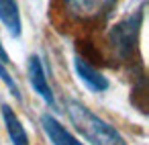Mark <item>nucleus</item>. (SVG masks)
Returning a JSON list of instances; mask_svg holds the SVG:
<instances>
[{
    "label": "nucleus",
    "instance_id": "7ed1b4c3",
    "mask_svg": "<svg viewBox=\"0 0 149 145\" xmlns=\"http://www.w3.org/2000/svg\"><path fill=\"white\" fill-rule=\"evenodd\" d=\"M27 76H29V84H31V88L35 90V94H39L41 100H43L49 108L57 110V102H55L53 90H51V86H49V82H47V74H45V68H43V61H41L39 55H31V57H29Z\"/></svg>",
    "mask_w": 149,
    "mask_h": 145
},
{
    "label": "nucleus",
    "instance_id": "39448f33",
    "mask_svg": "<svg viewBox=\"0 0 149 145\" xmlns=\"http://www.w3.org/2000/svg\"><path fill=\"white\" fill-rule=\"evenodd\" d=\"M74 70H76V74H78L80 82H82L90 92L100 94V92H106V90H108V86H110L108 78H106L100 70H96L88 59H84L82 55H76V57H74Z\"/></svg>",
    "mask_w": 149,
    "mask_h": 145
},
{
    "label": "nucleus",
    "instance_id": "6e6552de",
    "mask_svg": "<svg viewBox=\"0 0 149 145\" xmlns=\"http://www.w3.org/2000/svg\"><path fill=\"white\" fill-rule=\"evenodd\" d=\"M0 110H2V121H4V127H6V133H8L13 145H31L29 143V135H27L23 123L19 121L17 112L8 104H2Z\"/></svg>",
    "mask_w": 149,
    "mask_h": 145
},
{
    "label": "nucleus",
    "instance_id": "1a4fd4ad",
    "mask_svg": "<svg viewBox=\"0 0 149 145\" xmlns=\"http://www.w3.org/2000/svg\"><path fill=\"white\" fill-rule=\"evenodd\" d=\"M0 80L4 82V86L8 88V92L21 102L23 100V96H21V90H19V86H17V82H15V78H13V74L8 72V68L2 63V59H0Z\"/></svg>",
    "mask_w": 149,
    "mask_h": 145
},
{
    "label": "nucleus",
    "instance_id": "20e7f679",
    "mask_svg": "<svg viewBox=\"0 0 149 145\" xmlns=\"http://www.w3.org/2000/svg\"><path fill=\"white\" fill-rule=\"evenodd\" d=\"M116 0H63L72 17L82 21H94L112 10Z\"/></svg>",
    "mask_w": 149,
    "mask_h": 145
},
{
    "label": "nucleus",
    "instance_id": "423d86ee",
    "mask_svg": "<svg viewBox=\"0 0 149 145\" xmlns=\"http://www.w3.org/2000/svg\"><path fill=\"white\" fill-rule=\"evenodd\" d=\"M41 127H43L47 139L51 141V145H84V143H80L53 114H43V116H41Z\"/></svg>",
    "mask_w": 149,
    "mask_h": 145
},
{
    "label": "nucleus",
    "instance_id": "0eeeda50",
    "mask_svg": "<svg viewBox=\"0 0 149 145\" xmlns=\"http://www.w3.org/2000/svg\"><path fill=\"white\" fill-rule=\"evenodd\" d=\"M0 21L4 29L13 37L23 35V21H21V8L17 0H0Z\"/></svg>",
    "mask_w": 149,
    "mask_h": 145
},
{
    "label": "nucleus",
    "instance_id": "f257e3e1",
    "mask_svg": "<svg viewBox=\"0 0 149 145\" xmlns=\"http://www.w3.org/2000/svg\"><path fill=\"white\" fill-rule=\"evenodd\" d=\"M65 108H68V116H70L72 125L76 127V131L80 135H84L88 139V143H92V145H127L125 137L112 125H108L104 119L94 114L80 100H68Z\"/></svg>",
    "mask_w": 149,
    "mask_h": 145
},
{
    "label": "nucleus",
    "instance_id": "9d476101",
    "mask_svg": "<svg viewBox=\"0 0 149 145\" xmlns=\"http://www.w3.org/2000/svg\"><path fill=\"white\" fill-rule=\"evenodd\" d=\"M0 59H2V63H4V66H8V63H10V57H8V53L4 51V47H2V41H0Z\"/></svg>",
    "mask_w": 149,
    "mask_h": 145
},
{
    "label": "nucleus",
    "instance_id": "f03ea898",
    "mask_svg": "<svg viewBox=\"0 0 149 145\" xmlns=\"http://www.w3.org/2000/svg\"><path fill=\"white\" fill-rule=\"evenodd\" d=\"M143 19H145V4H141V8H137L131 17L123 19L110 29L108 41L120 59H129L133 55V49L137 45V39L143 27Z\"/></svg>",
    "mask_w": 149,
    "mask_h": 145
}]
</instances>
